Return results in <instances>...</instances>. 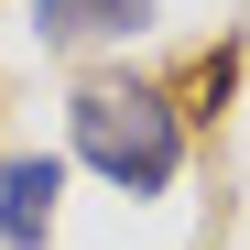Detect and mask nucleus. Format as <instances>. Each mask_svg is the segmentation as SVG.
<instances>
[{
  "mask_svg": "<svg viewBox=\"0 0 250 250\" xmlns=\"http://www.w3.org/2000/svg\"><path fill=\"white\" fill-rule=\"evenodd\" d=\"M55 196H65V163H55V152L0 163V239H11V250H33V239L55 229Z\"/></svg>",
  "mask_w": 250,
  "mask_h": 250,
  "instance_id": "2",
  "label": "nucleus"
},
{
  "mask_svg": "<svg viewBox=\"0 0 250 250\" xmlns=\"http://www.w3.org/2000/svg\"><path fill=\"white\" fill-rule=\"evenodd\" d=\"M76 152H87L120 196H163V185L185 174V120H174L163 87L98 76V87H76Z\"/></svg>",
  "mask_w": 250,
  "mask_h": 250,
  "instance_id": "1",
  "label": "nucleus"
},
{
  "mask_svg": "<svg viewBox=\"0 0 250 250\" xmlns=\"http://www.w3.org/2000/svg\"><path fill=\"white\" fill-rule=\"evenodd\" d=\"M33 33L44 44H131V33H152V0H33Z\"/></svg>",
  "mask_w": 250,
  "mask_h": 250,
  "instance_id": "3",
  "label": "nucleus"
}]
</instances>
